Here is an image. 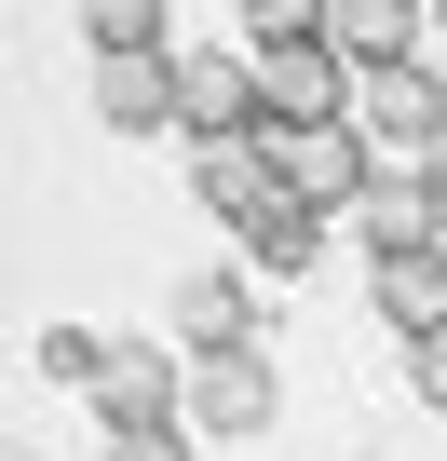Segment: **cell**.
Masks as SVG:
<instances>
[{"mask_svg":"<svg viewBox=\"0 0 447 461\" xmlns=\"http://www.w3.org/2000/svg\"><path fill=\"white\" fill-rule=\"evenodd\" d=\"M95 55H163V0H82Z\"/></svg>","mask_w":447,"mask_h":461,"instance_id":"5bb4252c","label":"cell"},{"mask_svg":"<svg viewBox=\"0 0 447 461\" xmlns=\"http://www.w3.org/2000/svg\"><path fill=\"white\" fill-rule=\"evenodd\" d=\"M95 122L109 136H176V55H95Z\"/></svg>","mask_w":447,"mask_h":461,"instance_id":"ba28073f","label":"cell"},{"mask_svg":"<svg viewBox=\"0 0 447 461\" xmlns=\"http://www.w3.org/2000/svg\"><path fill=\"white\" fill-rule=\"evenodd\" d=\"M339 122H353L366 149H407V163H420L434 122H447V82H434L420 55H407V68H353V109H339Z\"/></svg>","mask_w":447,"mask_h":461,"instance_id":"6da1fadb","label":"cell"},{"mask_svg":"<svg viewBox=\"0 0 447 461\" xmlns=\"http://www.w3.org/2000/svg\"><path fill=\"white\" fill-rule=\"evenodd\" d=\"M176 136H190V149H203V136H272L258 55H176Z\"/></svg>","mask_w":447,"mask_h":461,"instance_id":"7a4b0ae2","label":"cell"},{"mask_svg":"<svg viewBox=\"0 0 447 461\" xmlns=\"http://www.w3.org/2000/svg\"><path fill=\"white\" fill-rule=\"evenodd\" d=\"M95 407H109V434H136V420H176V407H190V380H176V353H109Z\"/></svg>","mask_w":447,"mask_h":461,"instance_id":"8fae6325","label":"cell"},{"mask_svg":"<svg viewBox=\"0 0 447 461\" xmlns=\"http://www.w3.org/2000/svg\"><path fill=\"white\" fill-rule=\"evenodd\" d=\"M420 190H434V203H447V122H434V149H420Z\"/></svg>","mask_w":447,"mask_h":461,"instance_id":"d6986e66","label":"cell"},{"mask_svg":"<svg viewBox=\"0 0 447 461\" xmlns=\"http://www.w3.org/2000/svg\"><path fill=\"white\" fill-rule=\"evenodd\" d=\"M109 461H190V420H136V434H109Z\"/></svg>","mask_w":447,"mask_h":461,"instance_id":"e0dca14e","label":"cell"},{"mask_svg":"<svg viewBox=\"0 0 447 461\" xmlns=\"http://www.w3.org/2000/svg\"><path fill=\"white\" fill-rule=\"evenodd\" d=\"M407 366H420V393L447 407V326H434V339H407Z\"/></svg>","mask_w":447,"mask_h":461,"instance_id":"ac0fdd59","label":"cell"},{"mask_svg":"<svg viewBox=\"0 0 447 461\" xmlns=\"http://www.w3.org/2000/svg\"><path fill=\"white\" fill-rule=\"evenodd\" d=\"M326 55L339 68H407L420 55V0H326Z\"/></svg>","mask_w":447,"mask_h":461,"instance_id":"9c48e42d","label":"cell"},{"mask_svg":"<svg viewBox=\"0 0 447 461\" xmlns=\"http://www.w3.org/2000/svg\"><path fill=\"white\" fill-rule=\"evenodd\" d=\"M190 434H272V366L245 353H190Z\"/></svg>","mask_w":447,"mask_h":461,"instance_id":"5b68a950","label":"cell"},{"mask_svg":"<svg viewBox=\"0 0 447 461\" xmlns=\"http://www.w3.org/2000/svg\"><path fill=\"white\" fill-rule=\"evenodd\" d=\"M190 190L245 230L258 203H285V163H272V136H203V149H190Z\"/></svg>","mask_w":447,"mask_h":461,"instance_id":"52a82bcc","label":"cell"},{"mask_svg":"<svg viewBox=\"0 0 447 461\" xmlns=\"http://www.w3.org/2000/svg\"><path fill=\"white\" fill-rule=\"evenodd\" d=\"M28 353H41V380H82V393H95V380H109V353H122V339H95V326H41V339H28Z\"/></svg>","mask_w":447,"mask_h":461,"instance_id":"9a60e30c","label":"cell"},{"mask_svg":"<svg viewBox=\"0 0 447 461\" xmlns=\"http://www.w3.org/2000/svg\"><path fill=\"white\" fill-rule=\"evenodd\" d=\"M353 245H366V258H420V245H447V203H434L420 176H366V190H353Z\"/></svg>","mask_w":447,"mask_h":461,"instance_id":"8992f818","label":"cell"},{"mask_svg":"<svg viewBox=\"0 0 447 461\" xmlns=\"http://www.w3.org/2000/svg\"><path fill=\"white\" fill-rule=\"evenodd\" d=\"M380 312H393L407 339H434V326H447V245H420V258H380Z\"/></svg>","mask_w":447,"mask_h":461,"instance_id":"7c38bea8","label":"cell"},{"mask_svg":"<svg viewBox=\"0 0 447 461\" xmlns=\"http://www.w3.org/2000/svg\"><path fill=\"white\" fill-rule=\"evenodd\" d=\"M258 109H272V136L339 122V109H353V68H339L326 41H258Z\"/></svg>","mask_w":447,"mask_h":461,"instance_id":"3957f363","label":"cell"},{"mask_svg":"<svg viewBox=\"0 0 447 461\" xmlns=\"http://www.w3.org/2000/svg\"><path fill=\"white\" fill-rule=\"evenodd\" d=\"M434 28H447V0H434Z\"/></svg>","mask_w":447,"mask_h":461,"instance_id":"ffe728a7","label":"cell"},{"mask_svg":"<svg viewBox=\"0 0 447 461\" xmlns=\"http://www.w3.org/2000/svg\"><path fill=\"white\" fill-rule=\"evenodd\" d=\"M163 326H176L190 353H245V339H258V312H245V272H190Z\"/></svg>","mask_w":447,"mask_h":461,"instance_id":"30bf717a","label":"cell"},{"mask_svg":"<svg viewBox=\"0 0 447 461\" xmlns=\"http://www.w3.org/2000/svg\"><path fill=\"white\" fill-rule=\"evenodd\" d=\"M272 163H285V190H299L312 217H353V190L380 176V149H366L353 122H299V136H272Z\"/></svg>","mask_w":447,"mask_h":461,"instance_id":"277c9868","label":"cell"},{"mask_svg":"<svg viewBox=\"0 0 447 461\" xmlns=\"http://www.w3.org/2000/svg\"><path fill=\"white\" fill-rule=\"evenodd\" d=\"M245 245H258V272H312V245H326V217H312V203L285 190V203H258V217H245Z\"/></svg>","mask_w":447,"mask_h":461,"instance_id":"4fadbf2b","label":"cell"},{"mask_svg":"<svg viewBox=\"0 0 447 461\" xmlns=\"http://www.w3.org/2000/svg\"><path fill=\"white\" fill-rule=\"evenodd\" d=\"M245 41H326V0H245Z\"/></svg>","mask_w":447,"mask_h":461,"instance_id":"2e32d148","label":"cell"}]
</instances>
